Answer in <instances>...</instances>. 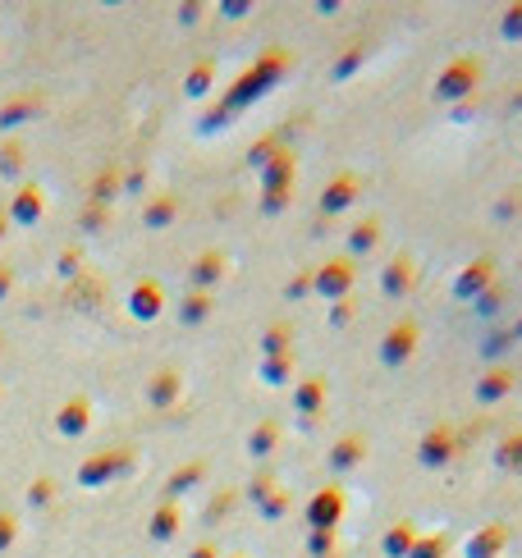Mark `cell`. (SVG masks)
Here are the masks:
<instances>
[{
  "instance_id": "cell-1",
  "label": "cell",
  "mask_w": 522,
  "mask_h": 558,
  "mask_svg": "<svg viewBox=\"0 0 522 558\" xmlns=\"http://www.w3.org/2000/svg\"><path fill=\"white\" fill-rule=\"evenodd\" d=\"M284 74H289V51H266V55L257 60V65H252L248 74L239 78V87H234V92L225 97V110H243V106H252V101L266 97V92H271V87L280 83Z\"/></svg>"
},
{
  "instance_id": "cell-2",
  "label": "cell",
  "mask_w": 522,
  "mask_h": 558,
  "mask_svg": "<svg viewBox=\"0 0 522 558\" xmlns=\"http://www.w3.org/2000/svg\"><path fill=\"white\" fill-rule=\"evenodd\" d=\"M481 83V60L477 55H458V60H449L445 74L435 78V97L440 101H468L472 92H477Z\"/></svg>"
},
{
  "instance_id": "cell-3",
  "label": "cell",
  "mask_w": 522,
  "mask_h": 558,
  "mask_svg": "<svg viewBox=\"0 0 522 558\" xmlns=\"http://www.w3.org/2000/svg\"><path fill=\"white\" fill-rule=\"evenodd\" d=\"M133 467V449H124V444H115V449H101L92 453V458L78 467V485H87V490H97V485H110L115 476H124Z\"/></svg>"
},
{
  "instance_id": "cell-4",
  "label": "cell",
  "mask_w": 522,
  "mask_h": 558,
  "mask_svg": "<svg viewBox=\"0 0 522 558\" xmlns=\"http://www.w3.org/2000/svg\"><path fill=\"white\" fill-rule=\"evenodd\" d=\"M353 279H358V266L348 257H335V261H321L312 270V293L326 302H344L353 293Z\"/></svg>"
},
{
  "instance_id": "cell-5",
  "label": "cell",
  "mask_w": 522,
  "mask_h": 558,
  "mask_svg": "<svg viewBox=\"0 0 522 558\" xmlns=\"http://www.w3.org/2000/svg\"><path fill=\"white\" fill-rule=\"evenodd\" d=\"M261 183H266V215L284 211V202H289V183H294V156H289V151H275L271 161L261 165Z\"/></svg>"
},
{
  "instance_id": "cell-6",
  "label": "cell",
  "mask_w": 522,
  "mask_h": 558,
  "mask_svg": "<svg viewBox=\"0 0 522 558\" xmlns=\"http://www.w3.org/2000/svg\"><path fill=\"white\" fill-rule=\"evenodd\" d=\"M348 513V490L344 485H326V490L312 494V504H307V522L312 531H335Z\"/></svg>"
},
{
  "instance_id": "cell-7",
  "label": "cell",
  "mask_w": 522,
  "mask_h": 558,
  "mask_svg": "<svg viewBox=\"0 0 522 558\" xmlns=\"http://www.w3.org/2000/svg\"><path fill=\"white\" fill-rule=\"evenodd\" d=\"M458 458V435L449 426H435L422 435V444H417V462H422L426 472H440V467H449V462Z\"/></svg>"
},
{
  "instance_id": "cell-8",
  "label": "cell",
  "mask_w": 522,
  "mask_h": 558,
  "mask_svg": "<svg viewBox=\"0 0 522 558\" xmlns=\"http://www.w3.org/2000/svg\"><path fill=\"white\" fill-rule=\"evenodd\" d=\"M417 339H422V330H417V321H399L390 334H385V344H381V362L390 366V371H399V366H408V357L417 353Z\"/></svg>"
},
{
  "instance_id": "cell-9",
  "label": "cell",
  "mask_w": 522,
  "mask_h": 558,
  "mask_svg": "<svg viewBox=\"0 0 522 558\" xmlns=\"http://www.w3.org/2000/svg\"><path fill=\"white\" fill-rule=\"evenodd\" d=\"M495 284V257H477L472 266H463L458 270V279H454V298L458 302H477L481 293Z\"/></svg>"
},
{
  "instance_id": "cell-10",
  "label": "cell",
  "mask_w": 522,
  "mask_h": 558,
  "mask_svg": "<svg viewBox=\"0 0 522 558\" xmlns=\"http://www.w3.org/2000/svg\"><path fill=\"white\" fill-rule=\"evenodd\" d=\"M55 430H60L65 440H83L87 430H92V398H83V394L69 398L65 408L55 412Z\"/></svg>"
},
{
  "instance_id": "cell-11",
  "label": "cell",
  "mask_w": 522,
  "mask_h": 558,
  "mask_svg": "<svg viewBox=\"0 0 522 558\" xmlns=\"http://www.w3.org/2000/svg\"><path fill=\"white\" fill-rule=\"evenodd\" d=\"M509 549V526L504 522H486L481 531H472L468 545H463V558H500Z\"/></svg>"
},
{
  "instance_id": "cell-12",
  "label": "cell",
  "mask_w": 522,
  "mask_h": 558,
  "mask_svg": "<svg viewBox=\"0 0 522 558\" xmlns=\"http://www.w3.org/2000/svg\"><path fill=\"white\" fill-rule=\"evenodd\" d=\"M161 312H165V289L161 284H156V279L133 284V293H129V316L133 321H156Z\"/></svg>"
},
{
  "instance_id": "cell-13",
  "label": "cell",
  "mask_w": 522,
  "mask_h": 558,
  "mask_svg": "<svg viewBox=\"0 0 522 558\" xmlns=\"http://www.w3.org/2000/svg\"><path fill=\"white\" fill-rule=\"evenodd\" d=\"M358 202V174H335L321 193V215H339Z\"/></svg>"
},
{
  "instance_id": "cell-14",
  "label": "cell",
  "mask_w": 522,
  "mask_h": 558,
  "mask_svg": "<svg viewBox=\"0 0 522 558\" xmlns=\"http://www.w3.org/2000/svg\"><path fill=\"white\" fill-rule=\"evenodd\" d=\"M42 188H37V183H23V188H19V193H14V202H10V211H5V215H10V220H14V225H23V229H28V225H37V220H42Z\"/></svg>"
},
{
  "instance_id": "cell-15",
  "label": "cell",
  "mask_w": 522,
  "mask_h": 558,
  "mask_svg": "<svg viewBox=\"0 0 522 558\" xmlns=\"http://www.w3.org/2000/svg\"><path fill=\"white\" fill-rule=\"evenodd\" d=\"M513 394V371L509 366H490L486 376L477 380V403H500V398H509Z\"/></svg>"
},
{
  "instance_id": "cell-16",
  "label": "cell",
  "mask_w": 522,
  "mask_h": 558,
  "mask_svg": "<svg viewBox=\"0 0 522 558\" xmlns=\"http://www.w3.org/2000/svg\"><path fill=\"white\" fill-rule=\"evenodd\" d=\"M381 289H385V298H403V293L413 289V257H408V252H399V257L385 266Z\"/></svg>"
},
{
  "instance_id": "cell-17",
  "label": "cell",
  "mask_w": 522,
  "mask_h": 558,
  "mask_svg": "<svg viewBox=\"0 0 522 558\" xmlns=\"http://www.w3.org/2000/svg\"><path fill=\"white\" fill-rule=\"evenodd\" d=\"M417 536H422V526L417 522H394L390 531H385V540H381L385 558H408L413 554V545H417Z\"/></svg>"
},
{
  "instance_id": "cell-18",
  "label": "cell",
  "mask_w": 522,
  "mask_h": 558,
  "mask_svg": "<svg viewBox=\"0 0 522 558\" xmlns=\"http://www.w3.org/2000/svg\"><path fill=\"white\" fill-rule=\"evenodd\" d=\"M376 238H381V220H376V215H367V220H358V225L348 229V252H344V257L348 261L367 257L371 247H376Z\"/></svg>"
},
{
  "instance_id": "cell-19",
  "label": "cell",
  "mask_w": 522,
  "mask_h": 558,
  "mask_svg": "<svg viewBox=\"0 0 522 558\" xmlns=\"http://www.w3.org/2000/svg\"><path fill=\"white\" fill-rule=\"evenodd\" d=\"M188 275H193V289L197 293H207L211 284L225 275V252H202V257L193 261V270H188Z\"/></svg>"
},
{
  "instance_id": "cell-20",
  "label": "cell",
  "mask_w": 522,
  "mask_h": 558,
  "mask_svg": "<svg viewBox=\"0 0 522 558\" xmlns=\"http://www.w3.org/2000/svg\"><path fill=\"white\" fill-rule=\"evenodd\" d=\"M294 408L303 412V417H316V412L326 408V380H321V376H307L303 385L294 389Z\"/></svg>"
},
{
  "instance_id": "cell-21",
  "label": "cell",
  "mask_w": 522,
  "mask_h": 558,
  "mask_svg": "<svg viewBox=\"0 0 522 558\" xmlns=\"http://www.w3.org/2000/svg\"><path fill=\"white\" fill-rule=\"evenodd\" d=\"M179 526H184V517H179V504H161L152 513V540H156V545H170V540L179 536Z\"/></svg>"
},
{
  "instance_id": "cell-22",
  "label": "cell",
  "mask_w": 522,
  "mask_h": 558,
  "mask_svg": "<svg viewBox=\"0 0 522 558\" xmlns=\"http://www.w3.org/2000/svg\"><path fill=\"white\" fill-rule=\"evenodd\" d=\"M362 458H367V444H362V435H348V440L335 444V453H330V467H335V472H353Z\"/></svg>"
},
{
  "instance_id": "cell-23",
  "label": "cell",
  "mask_w": 522,
  "mask_h": 558,
  "mask_svg": "<svg viewBox=\"0 0 522 558\" xmlns=\"http://www.w3.org/2000/svg\"><path fill=\"white\" fill-rule=\"evenodd\" d=\"M179 215V197L174 193H156L152 202H147V211H142V220H147V229H165Z\"/></svg>"
},
{
  "instance_id": "cell-24",
  "label": "cell",
  "mask_w": 522,
  "mask_h": 558,
  "mask_svg": "<svg viewBox=\"0 0 522 558\" xmlns=\"http://www.w3.org/2000/svg\"><path fill=\"white\" fill-rule=\"evenodd\" d=\"M147 398H152V408H161V412L174 408V398H179V376H174V371H156Z\"/></svg>"
},
{
  "instance_id": "cell-25",
  "label": "cell",
  "mask_w": 522,
  "mask_h": 558,
  "mask_svg": "<svg viewBox=\"0 0 522 558\" xmlns=\"http://www.w3.org/2000/svg\"><path fill=\"white\" fill-rule=\"evenodd\" d=\"M275 444H280V421L266 417V421H261V426L248 435V453H252V458H266Z\"/></svg>"
},
{
  "instance_id": "cell-26",
  "label": "cell",
  "mask_w": 522,
  "mask_h": 558,
  "mask_svg": "<svg viewBox=\"0 0 522 558\" xmlns=\"http://www.w3.org/2000/svg\"><path fill=\"white\" fill-rule=\"evenodd\" d=\"M495 467L500 472H522V430H513L509 440L495 444Z\"/></svg>"
},
{
  "instance_id": "cell-27",
  "label": "cell",
  "mask_w": 522,
  "mask_h": 558,
  "mask_svg": "<svg viewBox=\"0 0 522 558\" xmlns=\"http://www.w3.org/2000/svg\"><path fill=\"white\" fill-rule=\"evenodd\" d=\"M207 476V462H188V467H179V472L170 476V485H165V494H170V504H174V494H184V490H193L197 481Z\"/></svg>"
},
{
  "instance_id": "cell-28",
  "label": "cell",
  "mask_w": 522,
  "mask_h": 558,
  "mask_svg": "<svg viewBox=\"0 0 522 558\" xmlns=\"http://www.w3.org/2000/svg\"><path fill=\"white\" fill-rule=\"evenodd\" d=\"M449 545H454V536H449V531H435V536H417V545H413V554H408V558H445Z\"/></svg>"
},
{
  "instance_id": "cell-29",
  "label": "cell",
  "mask_w": 522,
  "mask_h": 558,
  "mask_svg": "<svg viewBox=\"0 0 522 558\" xmlns=\"http://www.w3.org/2000/svg\"><path fill=\"white\" fill-rule=\"evenodd\" d=\"M207 316H211V293H197L193 289L184 298V307H179V321H184V325H202Z\"/></svg>"
},
{
  "instance_id": "cell-30",
  "label": "cell",
  "mask_w": 522,
  "mask_h": 558,
  "mask_svg": "<svg viewBox=\"0 0 522 558\" xmlns=\"http://www.w3.org/2000/svg\"><path fill=\"white\" fill-rule=\"evenodd\" d=\"M289 371H294V357H266L261 362V380L266 385H289Z\"/></svg>"
},
{
  "instance_id": "cell-31",
  "label": "cell",
  "mask_w": 522,
  "mask_h": 558,
  "mask_svg": "<svg viewBox=\"0 0 522 558\" xmlns=\"http://www.w3.org/2000/svg\"><path fill=\"white\" fill-rule=\"evenodd\" d=\"M500 37L504 42H522V0H513L509 10L500 14Z\"/></svg>"
},
{
  "instance_id": "cell-32",
  "label": "cell",
  "mask_w": 522,
  "mask_h": 558,
  "mask_svg": "<svg viewBox=\"0 0 522 558\" xmlns=\"http://www.w3.org/2000/svg\"><path fill=\"white\" fill-rule=\"evenodd\" d=\"M289 339H294V330H289V325H271V330H266V357H289Z\"/></svg>"
},
{
  "instance_id": "cell-33",
  "label": "cell",
  "mask_w": 522,
  "mask_h": 558,
  "mask_svg": "<svg viewBox=\"0 0 522 558\" xmlns=\"http://www.w3.org/2000/svg\"><path fill=\"white\" fill-rule=\"evenodd\" d=\"M211 78H216V69L202 60V65H193V74H188V87H184V92H188V97H207V92H211Z\"/></svg>"
},
{
  "instance_id": "cell-34",
  "label": "cell",
  "mask_w": 522,
  "mask_h": 558,
  "mask_svg": "<svg viewBox=\"0 0 522 558\" xmlns=\"http://www.w3.org/2000/svg\"><path fill=\"white\" fill-rule=\"evenodd\" d=\"M19 170H23V147H19V142H5V151H0V174H5V179H14Z\"/></svg>"
},
{
  "instance_id": "cell-35",
  "label": "cell",
  "mask_w": 522,
  "mask_h": 558,
  "mask_svg": "<svg viewBox=\"0 0 522 558\" xmlns=\"http://www.w3.org/2000/svg\"><path fill=\"white\" fill-rule=\"evenodd\" d=\"M37 106V97H23V101H10V106L0 110V129H14V124H19L23 115H28V110Z\"/></svg>"
},
{
  "instance_id": "cell-36",
  "label": "cell",
  "mask_w": 522,
  "mask_h": 558,
  "mask_svg": "<svg viewBox=\"0 0 522 558\" xmlns=\"http://www.w3.org/2000/svg\"><path fill=\"white\" fill-rule=\"evenodd\" d=\"M14 545H19V517L0 508V554H5V549H14Z\"/></svg>"
},
{
  "instance_id": "cell-37",
  "label": "cell",
  "mask_w": 522,
  "mask_h": 558,
  "mask_svg": "<svg viewBox=\"0 0 522 558\" xmlns=\"http://www.w3.org/2000/svg\"><path fill=\"white\" fill-rule=\"evenodd\" d=\"M307 549H312L316 558H330L335 554V531H312V536H307Z\"/></svg>"
},
{
  "instance_id": "cell-38",
  "label": "cell",
  "mask_w": 522,
  "mask_h": 558,
  "mask_svg": "<svg viewBox=\"0 0 522 558\" xmlns=\"http://www.w3.org/2000/svg\"><path fill=\"white\" fill-rule=\"evenodd\" d=\"M261 513H266V517H284V513H289V494H284V490L266 494V499H261Z\"/></svg>"
},
{
  "instance_id": "cell-39",
  "label": "cell",
  "mask_w": 522,
  "mask_h": 558,
  "mask_svg": "<svg viewBox=\"0 0 522 558\" xmlns=\"http://www.w3.org/2000/svg\"><path fill=\"white\" fill-rule=\"evenodd\" d=\"M513 344H518V339H513V330H500V334H490V344L481 348V353H486V357H500L504 348H513Z\"/></svg>"
},
{
  "instance_id": "cell-40",
  "label": "cell",
  "mask_w": 522,
  "mask_h": 558,
  "mask_svg": "<svg viewBox=\"0 0 522 558\" xmlns=\"http://www.w3.org/2000/svg\"><path fill=\"white\" fill-rule=\"evenodd\" d=\"M51 490H55V485L46 481V476H37V481H33V490H28V499H33V508H46V504H51Z\"/></svg>"
},
{
  "instance_id": "cell-41",
  "label": "cell",
  "mask_w": 522,
  "mask_h": 558,
  "mask_svg": "<svg viewBox=\"0 0 522 558\" xmlns=\"http://www.w3.org/2000/svg\"><path fill=\"white\" fill-rule=\"evenodd\" d=\"M500 298H504V289H500V284H490V289L477 298V312H481V316H490L495 307H500Z\"/></svg>"
},
{
  "instance_id": "cell-42",
  "label": "cell",
  "mask_w": 522,
  "mask_h": 558,
  "mask_svg": "<svg viewBox=\"0 0 522 558\" xmlns=\"http://www.w3.org/2000/svg\"><path fill=\"white\" fill-rule=\"evenodd\" d=\"M271 151H280V147H275V138H261V142H257V147H252V151H248V161H252V165H257V170H261V165L271 161Z\"/></svg>"
},
{
  "instance_id": "cell-43",
  "label": "cell",
  "mask_w": 522,
  "mask_h": 558,
  "mask_svg": "<svg viewBox=\"0 0 522 558\" xmlns=\"http://www.w3.org/2000/svg\"><path fill=\"white\" fill-rule=\"evenodd\" d=\"M271 490H275V476H271V472H261L257 481H252V490H248V494H252V499H257V504H261V499H266V494H271Z\"/></svg>"
},
{
  "instance_id": "cell-44",
  "label": "cell",
  "mask_w": 522,
  "mask_h": 558,
  "mask_svg": "<svg viewBox=\"0 0 522 558\" xmlns=\"http://www.w3.org/2000/svg\"><path fill=\"white\" fill-rule=\"evenodd\" d=\"M110 188H115V170H106V174H101V179H97V188H92V197H97V202H110V197H115Z\"/></svg>"
},
{
  "instance_id": "cell-45",
  "label": "cell",
  "mask_w": 522,
  "mask_h": 558,
  "mask_svg": "<svg viewBox=\"0 0 522 558\" xmlns=\"http://www.w3.org/2000/svg\"><path fill=\"white\" fill-rule=\"evenodd\" d=\"M353 312H358V307H353V298H344V302H335L330 321H335V325H348V321H353Z\"/></svg>"
},
{
  "instance_id": "cell-46",
  "label": "cell",
  "mask_w": 522,
  "mask_h": 558,
  "mask_svg": "<svg viewBox=\"0 0 522 558\" xmlns=\"http://www.w3.org/2000/svg\"><path fill=\"white\" fill-rule=\"evenodd\" d=\"M307 289H312V270H303V275L289 284V298H298V293H307Z\"/></svg>"
},
{
  "instance_id": "cell-47",
  "label": "cell",
  "mask_w": 522,
  "mask_h": 558,
  "mask_svg": "<svg viewBox=\"0 0 522 558\" xmlns=\"http://www.w3.org/2000/svg\"><path fill=\"white\" fill-rule=\"evenodd\" d=\"M60 275H69V279L78 275V252H65V257H60Z\"/></svg>"
},
{
  "instance_id": "cell-48",
  "label": "cell",
  "mask_w": 522,
  "mask_h": 558,
  "mask_svg": "<svg viewBox=\"0 0 522 558\" xmlns=\"http://www.w3.org/2000/svg\"><path fill=\"white\" fill-rule=\"evenodd\" d=\"M10 284H14V270H10V266H0V298L10 293Z\"/></svg>"
},
{
  "instance_id": "cell-49",
  "label": "cell",
  "mask_w": 522,
  "mask_h": 558,
  "mask_svg": "<svg viewBox=\"0 0 522 558\" xmlns=\"http://www.w3.org/2000/svg\"><path fill=\"white\" fill-rule=\"evenodd\" d=\"M188 558H220V554H216V545H197Z\"/></svg>"
},
{
  "instance_id": "cell-50",
  "label": "cell",
  "mask_w": 522,
  "mask_h": 558,
  "mask_svg": "<svg viewBox=\"0 0 522 558\" xmlns=\"http://www.w3.org/2000/svg\"><path fill=\"white\" fill-rule=\"evenodd\" d=\"M5 225H10V215L0 211V243H5Z\"/></svg>"
},
{
  "instance_id": "cell-51",
  "label": "cell",
  "mask_w": 522,
  "mask_h": 558,
  "mask_svg": "<svg viewBox=\"0 0 522 558\" xmlns=\"http://www.w3.org/2000/svg\"><path fill=\"white\" fill-rule=\"evenodd\" d=\"M513 339H522V321H518V325H513Z\"/></svg>"
},
{
  "instance_id": "cell-52",
  "label": "cell",
  "mask_w": 522,
  "mask_h": 558,
  "mask_svg": "<svg viewBox=\"0 0 522 558\" xmlns=\"http://www.w3.org/2000/svg\"><path fill=\"white\" fill-rule=\"evenodd\" d=\"M234 558H248V554H234Z\"/></svg>"
}]
</instances>
